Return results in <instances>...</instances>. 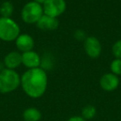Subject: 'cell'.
I'll return each mask as SVG.
<instances>
[{
	"instance_id": "1",
	"label": "cell",
	"mask_w": 121,
	"mask_h": 121,
	"mask_svg": "<svg viewBox=\"0 0 121 121\" xmlns=\"http://www.w3.org/2000/svg\"><path fill=\"white\" fill-rule=\"evenodd\" d=\"M48 84L47 71L42 68L28 69L21 76V86L27 96L40 98L45 94Z\"/></svg>"
},
{
	"instance_id": "2",
	"label": "cell",
	"mask_w": 121,
	"mask_h": 121,
	"mask_svg": "<svg viewBox=\"0 0 121 121\" xmlns=\"http://www.w3.org/2000/svg\"><path fill=\"white\" fill-rule=\"evenodd\" d=\"M21 86V76L15 70L4 68L0 71V93L8 94Z\"/></svg>"
},
{
	"instance_id": "3",
	"label": "cell",
	"mask_w": 121,
	"mask_h": 121,
	"mask_svg": "<svg viewBox=\"0 0 121 121\" xmlns=\"http://www.w3.org/2000/svg\"><path fill=\"white\" fill-rule=\"evenodd\" d=\"M19 25L12 17H0V40L3 42H15L20 35Z\"/></svg>"
},
{
	"instance_id": "4",
	"label": "cell",
	"mask_w": 121,
	"mask_h": 121,
	"mask_svg": "<svg viewBox=\"0 0 121 121\" xmlns=\"http://www.w3.org/2000/svg\"><path fill=\"white\" fill-rule=\"evenodd\" d=\"M43 14L44 13L42 4H37L32 0L27 3L22 7L21 11L22 20L27 24H36L43 16Z\"/></svg>"
},
{
	"instance_id": "5",
	"label": "cell",
	"mask_w": 121,
	"mask_h": 121,
	"mask_svg": "<svg viewBox=\"0 0 121 121\" xmlns=\"http://www.w3.org/2000/svg\"><path fill=\"white\" fill-rule=\"evenodd\" d=\"M44 14L52 17H60L66 9V0H47L42 4Z\"/></svg>"
},
{
	"instance_id": "6",
	"label": "cell",
	"mask_w": 121,
	"mask_h": 121,
	"mask_svg": "<svg viewBox=\"0 0 121 121\" xmlns=\"http://www.w3.org/2000/svg\"><path fill=\"white\" fill-rule=\"evenodd\" d=\"M84 50L89 57L96 59L100 56L102 52V46L97 37L90 36L84 41Z\"/></svg>"
},
{
	"instance_id": "7",
	"label": "cell",
	"mask_w": 121,
	"mask_h": 121,
	"mask_svg": "<svg viewBox=\"0 0 121 121\" xmlns=\"http://www.w3.org/2000/svg\"><path fill=\"white\" fill-rule=\"evenodd\" d=\"M42 57L35 51L32 50L22 53V64L28 69L41 67Z\"/></svg>"
},
{
	"instance_id": "8",
	"label": "cell",
	"mask_w": 121,
	"mask_h": 121,
	"mask_svg": "<svg viewBox=\"0 0 121 121\" xmlns=\"http://www.w3.org/2000/svg\"><path fill=\"white\" fill-rule=\"evenodd\" d=\"M99 86L104 91L110 92L116 90L119 86V79L118 76L111 72L105 73L100 77Z\"/></svg>"
},
{
	"instance_id": "9",
	"label": "cell",
	"mask_w": 121,
	"mask_h": 121,
	"mask_svg": "<svg viewBox=\"0 0 121 121\" xmlns=\"http://www.w3.org/2000/svg\"><path fill=\"white\" fill-rule=\"evenodd\" d=\"M15 45L19 52H27L33 50L35 42L33 37L27 33H20L15 40Z\"/></svg>"
},
{
	"instance_id": "10",
	"label": "cell",
	"mask_w": 121,
	"mask_h": 121,
	"mask_svg": "<svg viewBox=\"0 0 121 121\" xmlns=\"http://www.w3.org/2000/svg\"><path fill=\"white\" fill-rule=\"evenodd\" d=\"M4 67L7 69L15 70L22 65V53L16 51L9 52L4 59Z\"/></svg>"
},
{
	"instance_id": "11",
	"label": "cell",
	"mask_w": 121,
	"mask_h": 121,
	"mask_svg": "<svg viewBox=\"0 0 121 121\" xmlns=\"http://www.w3.org/2000/svg\"><path fill=\"white\" fill-rule=\"evenodd\" d=\"M37 27L42 31H54L58 28L59 20L56 17H52L43 14L42 17L39 19L38 22L36 23Z\"/></svg>"
},
{
	"instance_id": "12",
	"label": "cell",
	"mask_w": 121,
	"mask_h": 121,
	"mask_svg": "<svg viewBox=\"0 0 121 121\" xmlns=\"http://www.w3.org/2000/svg\"><path fill=\"white\" fill-rule=\"evenodd\" d=\"M41 118L42 113L36 108H28L23 112V119L25 121H39Z\"/></svg>"
},
{
	"instance_id": "13",
	"label": "cell",
	"mask_w": 121,
	"mask_h": 121,
	"mask_svg": "<svg viewBox=\"0 0 121 121\" xmlns=\"http://www.w3.org/2000/svg\"><path fill=\"white\" fill-rule=\"evenodd\" d=\"M14 11V6L10 1H5L0 6V15L2 17H11Z\"/></svg>"
},
{
	"instance_id": "14",
	"label": "cell",
	"mask_w": 121,
	"mask_h": 121,
	"mask_svg": "<svg viewBox=\"0 0 121 121\" xmlns=\"http://www.w3.org/2000/svg\"><path fill=\"white\" fill-rule=\"evenodd\" d=\"M81 114H82V117L85 119H91L95 116L96 109L95 106L91 105V104H88L82 109Z\"/></svg>"
},
{
	"instance_id": "15",
	"label": "cell",
	"mask_w": 121,
	"mask_h": 121,
	"mask_svg": "<svg viewBox=\"0 0 121 121\" xmlns=\"http://www.w3.org/2000/svg\"><path fill=\"white\" fill-rule=\"evenodd\" d=\"M109 68L111 73L116 76H121V59H114L111 61Z\"/></svg>"
},
{
	"instance_id": "16",
	"label": "cell",
	"mask_w": 121,
	"mask_h": 121,
	"mask_svg": "<svg viewBox=\"0 0 121 121\" xmlns=\"http://www.w3.org/2000/svg\"><path fill=\"white\" fill-rule=\"evenodd\" d=\"M112 54L115 58L121 59V39L116 41L112 46Z\"/></svg>"
},
{
	"instance_id": "17",
	"label": "cell",
	"mask_w": 121,
	"mask_h": 121,
	"mask_svg": "<svg viewBox=\"0 0 121 121\" xmlns=\"http://www.w3.org/2000/svg\"><path fill=\"white\" fill-rule=\"evenodd\" d=\"M74 37L77 41H85L86 37H87V36H86V33L85 31L81 30V29H78L74 32Z\"/></svg>"
},
{
	"instance_id": "18",
	"label": "cell",
	"mask_w": 121,
	"mask_h": 121,
	"mask_svg": "<svg viewBox=\"0 0 121 121\" xmlns=\"http://www.w3.org/2000/svg\"><path fill=\"white\" fill-rule=\"evenodd\" d=\"M67 121H86V119L81 116H73L71 117Z\"/></svg>"
},
{
	"instance_id": "19",
	"label": "cell",
	"mask_w": 121,
	"mask_h": 121,
	"mask_svg": "<svg viewBox=\"0 0 121 121\" xmlns=\"http://www.w3.org/2000/svg\"><path fill=\"white\" fill-rule=\"evenodd\" d=\"M32 1H34V2H36V3H37V4H43L44 3L47 1V0H32Z\"/></svg>"
},
{
	"instance_id": "20",
	"label": "cell",
	"mask_w": 121,
	"mask_h": 121,
	"mask_svg": "<svg viewBox=\"0 0 121 121\" xmlns=\"http://www.w3.org/2000/svg\"><path fill=\"white\" fill-rule=\"evenodd\" d=\"M89 1H95V0H89Z\"/></svg>"
},
{
	"instance_id": "21",
	"label": "cell",
	"mask_w": 121,
	"mask_h": 121,
	"mask_svg": "<svg viewBox=\"0 0 121 121\" xmlns=\"http://www.w3.org/2000/svg\"><path fill=\"white\" fill-rule=\"evenodd\" d=\"M120 121H121V120H120Z\"/></svg>"
}]
</instances>
